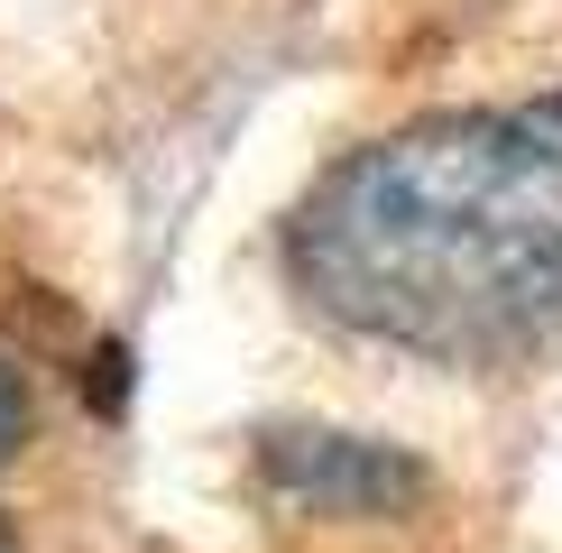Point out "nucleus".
I'll use <instances>...</instances> for the list:
<instances>
[{"instance_id":"nucleus-3","label":"nucleus","mask_w":562,"mask_h":553,"mask_svg":"<svg viewBox=\"0 0 562 553\" xmlns=\"http://www.w3.org/2000/svg\"><path fill=\"white\" fill-rule=\"evenodd\" d=\"M37 433V397H29V369L19 360H0V461H10L19 443Z\"/></svg>"},{"instance_id":"nucleus-2","label":"nucleus","mask_w":562,"mask_h":553,"mask_svg":"<svg viewBox=\"0 0 562 553\" xmlns=\"http://www.w3.org/2000/svg\"><path fill=\"white\" fill-rule=\"evenodd\" d=\"M259 479L286 507H314V517H387V507L425 498V471L387 443H360V433H268L259 443Z\"/></svg>"},{"instance_id":"nucleus-1","label":"nucleus","mask_w":562,"mask_h":553,"mask_svg":"<svg viewBox=\"0 0 562 553\" xmlns=\"http://www.w3.org/2000/svg\"><path fill=\"white\" fill-rule=\"evenodd\" d=\"M304 305L452 369L562 360V83L406 121L295 203Z\"/></svg>"},{"instance_id":"nucleus-4","label":"nucleus","mask_w":562,"mask_h":553,"mask_svg":"<svg viewBox=\"0 0 562 553\" xmlns=\"http://www.w3.org/2000/svg\"><path fill=\"white\" fill-rule=\"evenodd\" d=\"M0 553H10V517H0Z\"/></svg>"}]
</instances>
